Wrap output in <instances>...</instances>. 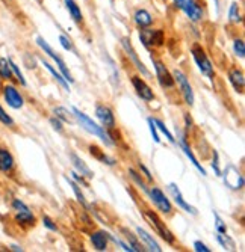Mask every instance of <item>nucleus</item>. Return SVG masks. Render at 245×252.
I'll return each instance as SVG.
<instances>
[{
    "instance_id": "obj_1",
    "label": "nucleus",
    "mask_w": 245,
    "mask_h": 252,
    "mask_svg": "<svg viewBox=\"0 0 245 252\" xmlns=\"http://www.w3.org/2000/svg\"><path fill=\"white\" fill-rule=\"evenodd\" d=\"M73 115H74V118L77 120V123L80 124V127L83 130H86L88 133L97 136L106 147H114L115 145V141H114L112 134L109 133V130H106L103 126H99L97 123H94L90 117L85 115V113L80 112L77 107H73Z\"/></svg>"
},
{
    "instance_id": "obj_2",
    "label": "nucleus",
    "mask_w": 245,
    "mask_h": 252,
    "mask_svg": "<svg viewBox=\"0 0 245 252\" xmlns=\"http://www.w3.org/2000/svg\"><path fill=\"white\" fill-rule=\"evenodd\" d=\"M191 55H192V59L194 62L197 63L200 73H202L203 76H206L208 79L213 80L215 77V70H213V65L209 59V56L206 55L205 49L202 47L200 44H194L191 47Z\"/></svg>"
},
{
    "instance_id": "obj_3",
    "label": "nucleus",
    "mask_w": 245,
    "mask_h": 252,
    "mask_svg": "<svg viewBox=\"0 0 245 252\" xmlns=\"http://www.w3.org/2000/svg\"><path fill=\"white\" fill-rule=\"evenodd\" d=\"M142 213H144V218L150 222L151 228H154L156 234H158L162 240H165L168 245H174L175 243V236L168 230V226L158 216V213H154L153 210H144Z\"/></svg>"
},
{
    "instance_id": "obj_4",
    "label": "nucleus",
    "mask_w": 245,
    "mask_h": 252,
    "mask_svg": "<svg viewBox=\"0 0 245 252\" xmlns=\"http://www.w3.org/2000/svg\"><path fill=\"white\" fill-rule=\"evenodd\" d=\"M36 44L39 45V49L46 53L49 58H52L55 62H56V66L59 68V71H61V74L64 76V79L69 82V83H74V79H73V76H71V73L69 71V68H67V65H65V62H64V59L59 56V53L58 52H55L53 50V47L52 45L44 39V38H41V36H38L36 38Z\"/></svg>"
},
{
    "instance_id": "obj_5",
    "label": "nucleus",
    "mask_w": 245,
    "mask_h": 252,
    "mask_svg": "<svg viewBox=\"0 0 245 252\" xmlns=\"http://www.w3.org/2000/svg\"><path fill=\"white\" fill-rule=\"evenodd\" d=\"M147 195H148L150 201L154 204V207L158 209L162 215H173V212H174L173 204H171V201L167 198V195L162 192L161 188H158V186L148 188Z\"/></svg>"
},
{
    "instance_id": "obj_6",
    "label": "nucleus",
    "mask_w": 245,
    "mask_h": 252,
    "mask_svg": "<svg viewBox=\"0 0 245 252\" xmlns=\"http://www.w3.org/2000/svg\"><path fill=\"white\" fill-rule=\"evenodd\" d=\"M140 39L145 49L151 47H161L165 44V33L162 29H150V28H141L140 31Z\"/></svg>"
},
{
    "instance_id": "obj_7",
    "label": "nucleus",
    "mask_w": 245,
    "mask_h": 252,
    "mask_svg": "<svg viewBox=\"0 0 245 252\" xmlns=\"http://www.w3.org/2000/svg\"><path fill=\"white\" fill-rule=\"evenodd\" d=\"M171 74H173L174 83L179 85L180 94H182V97H183L185 103H186L189 107H191V106H194V100H195V97H194V91H192V86H191V83H189V80H188L186 74H185L182 70H179V68H175V70H174Z\"/></svg>"
},
{
    "instance_id": "obj_8",
    "label": "nucleus",
    "mask_w": 245,
    "mask_h": 252,
    "mask_svg": "<svg viewBox=\"0 0 245 252\" xmlns=\"http://www.w3.org/2000/svg\"><path fill=\"white\" fill-rule=\"evenodd\" d=\"M174 6L177 9H180L194 23L203 18V8L195 0H174Z\"/></svg>"
},
{
    "instance_id": "obj_9",
    "label": "nucleus",
    "mask_w": 245,
    "mask_h": 252,
    "mask_svg": "<svg viewBox=\"0 0 245 252\" xmlns=\"http://www.w3.org/2000/svg\"><path fill=\"white\" fill-rule=\"evenodd\" d=\"M2 95H3V100H5V103L9 106V107H12V109H21L25 106V98H23V95H21V93L17 89V86L15 85H12L11 82H8L6 85H3L2 86Z\"/></svg>"
},
{
    "instance_id": "obj_10",
    "label": "nucleus",
    "mask_w": 245,
    "mask_h": 252,
    "mask_svg": "<svg viewBox=\"0 0 245 252\" xmlns=\"http://www.w3.org/2000/svg\"><path fill=\"white\" fill-rule=\"evenodd\" d=\"M121 47H123V50H124V53L127 55V58H130V61H132V63L135 65V68L137 70L144 76V77H151V74H150V71L147 70V66L142 63V61L138 58V55H137V52H135V49H133V45H132V41L126 36V38H123L121 39Z\"/></svg>"
},
{
    "instance_id": "obj_11",
    "label": "nucleus",
    "mask_w": 245,
    "mask_h": 252,
    "mask_svg": "<svg viewBox=\"0 0 245 252\" xmlns=\"http://www.w3.org/2000/svg\"><path fill=\"white\" fill-rule=\"evenodd\" d=\"M221 177L224 178V185L232 190H241L244 188V177L233 165H229L224 174H221Z\"/></svg>"
},
{
    "instance_id": "obj_12",
    "label": "nucleus",
    "mask_w": 245,
    "mask_h": 252,
    "mask_svg": "<svg viewBox=\"0 0 245 252\" xmlns=\"http://www.w3.org/2000/svg\"><path fill=\"white\" fill-rule=\"evenodd\" d=\"M132 86L133 89H135V93L137 95L145 101V103H150L154 100V93H153V89L147 85V82L141 77V76H132Z\"/></svg>"
},
{
    "instance_id": "obj_13",
    "label": "nucleus",
    "mask_w": 245,
    "mask_h": 252,
    "mask_svg": "<svg viewBox=\"0 0 245 252\" xmlns=\"http://www.w3.org/2000/svg\"><path fill=\"white\" fill-rule=\"evenodd\" d=\"M151 62H153V66H154V71H156V79H158L159 85L165 89V88H173L174 86V79H173V74L168 71V68L165 66L164 62L161 61H156L151 58Z\"/></svg>"
},
{
    "instance_id": "obj_14",
    "label": "nucleus",
    "mask_w": 245,
    "mask_h": 252,
    "mask_svg": "<svg viewBox=\"0 0 245 252\" xmlns=\"http://www.w3.org/2000/svg\"><path fill=\"white\" fill-rule=\"evenodd\" d=\"M96 117L100 121V124L106 128V130H112L115 128V117H114V112L109 106L99 103L96 106Z\"/></svg>"
},
{
    "instance_id": "obj_15",
    "label": "nucleus",
    "mask_w": 245,
    "mask_h": 252,
    "mask_svg": "<svg viewBox=\"0 0 245 252\" xmlns=\"http://www.w3.org/2000/svg\"><path fill=\"white\" fill-rule=\"evenodd\" d=\"M15 171V158L11 150L5 145H0V174L12 175Z\"/></svg>"
},
{
    "instance_id": "obj_16",
    "label": "nucleus",
    "mask_w": 245,
    "mask_h": 252,
    "mask_svg": "<svg viewBox=\"0 0 245 252\" xmlns=\"http://www.w3.org/2000/svg\"><path fill=\"white\" fill-rule=\"evenodd\" d=\"M168 192L171 193V198L174 199V202H175L177 205H179V207H180L182 210H185L186 213H189V215H192V216H197V213H198L197 209L192 207V205H191L189 202L185 201V198H183V195H182L179 186H177L175 183H170V185H168Z\"/></svg>"
},
{
    "instance_id": "obj_17",
    "label": "nucleus",
    "mask_w": 245,
    "mask_h": 252,
    "mask_svg": "<svg viewBox=\"0 0 245 252\" xmlns=\"http://www.w3.org/2000/svg\"><path fill=\"white\" fill-rule=\"evenodd\" d=\"M179 145H180V148H182V151L185 153V156L191 160V163L194 165V168L202 174L203 177H206L208 175V172H206V169L202 166V163L198 162V158L194 156V151H192V148L189 147V144H188V141H186V136L185 134H180V139H179Z\"/></svg>"
},
{
    "instance_id": "obj_18",
    "label": "nucleus",
    "mask_w": 245,
    "mask_h": 252,
    "mask_svg": "<svg viewBox=\"0 0 245 252\" xmlns=\"http://www.w3.org/2000/svg\"><path fill=\"white\" fill-rule=\"evenodd\" d=\"M227 77H229V82L235 88L236 93L242 94L244 88H245V76H244V71L241 70V68H238V66L230 68L229 73H227Z\"/></svg>"
},
{
    "instance_id": "obj_19",
    "label": "nucleus",
    "mask_w": 245,
    "mask_h": 252,
    "mask_svg": "<svg viewBox=\"0 0 245 252\" xmlns=\"http://www.w3.org/2000/svg\"><path fill=\"white\" fill-rule=\"evenodd\" d=\"M14 222L20 226L25 228V230H29V228H34L36 225V216L28 210V212H17L14 215Z\"/></svg>"
},
{
    "instance_id": "obj_20",
    "label": "nucleus",
    "mask_w": 245,
    "mask_h": 252,
    "mask_svg": "<svg viewBox=\"0 0 245 252\" xmlns=\"http://www.w3.org/2000/svg\"><path fill=\"white\" fill-rule=\"evenodd\" d=\"M70 160H71V163H73V168L77 174L83 175L85 178H93L94 177V172L88 168V165L83 162V160L76 154V153H70Z\"/></svg>"
},
{
    "instance_id": "obj_21",
    "label": "nucleus",
    "mask_w": 245,
    "mask_h": 252,
    "mask_svg": "<svg viewBox=\"0 0 245 252\" xmlns=\"http://www.w3.org/2000/svg\"><path fill=\"white\" fill-rule=\"evenodd\" d=\"M90 240L96 251H106L107 245H109V234L103 230H99L90 236Z\"/></svg>"
},
{
    "instance_id": "obj_22",
    "label": "nucleus",
    "mask_w": 245,
    "mask_h": 252,
    "mask_svg": "<svg viewBox=\"0 0 245 252\" xmlns=\"http://www.w3.org/2000/svg\"><path fill=\"white\" fill-rule=\"evenodd\" d=\"M133 21L135 25L141 29V28H150L153 25V17L148 11L145 9H138L135 14H133Z\"/></svg>"
},
{
    "instance_id": "obj_23",
    "label": "nucleus",
    "mask_w": 245,
    "mask_h": 252,
    "mask_svg": "<svg viewBox=\"0 0 245 252\" xmlns=\"http://www.w3.org/2000/svg\"><path fill=\"white\" fill-rule=\"evenodd\" d=\"M137 234H138L137 237H140V239L148 246L150 251H154V252H161V251H162V248L159 246L158 242H156V240L153 239V236H150L145 230H142L141 226H137Z\"/></svg>"
},
{
    "instance_id": "obj_24",
    "label": "nucleus",
    "mask_w": 245,
    "mask_h": 252,
    "mask_svg": "<svg viewBox=\"0 0 245 252\" xmlns=\"http://www.w3.org/2000/svg\"><path fill=\"white\" fill-rule=\"evenodd\" d=\"M41 63H42L44 66L47 68V71H49V73H50V74L53 76V79H55V80L58 82V85H59V86H61L62 89H65L67 93H69V91H70V83H69V82H67V80L64 79V76H62V74H59V73H58V71L55 70V68H53V66H52V65L49 63V62H46V61H41Z\"/></svg>"
},
{
    "instance_id": "obj_25",
    "label": "nucleus",
    "mask_w": 245,
    "mask_h": 252,
    "mask_svg": "<svg viewBox=\"0 0 245 252\" xmlns=\"http://www.w3.org/2000/svg\"><path fill=\"white\" fill-rule=\"evenodd\" d=\"M64 3H65V8L69 9L73 21H76V23H79V25H80V23L83 21V14H82L79 5L74 2V0H64Z\"/></svg>"
},
{
    "instance_id": "obj_26",
    "label": "nucleus",
    "mask_w": 245,
    "mask_h": 252,
    "mask_svg": "<svg viewBox=\"0 0 245 252\" xmlns=\"http://www.w3.org/2000/svg\"><path fill=\"white\" fill-rule=\"evenodd\" d=\"M65 180H67V183H69V185L71 186V189H73V192H74V195H76V199L79 201V204L82 205V207H85L86 210H91L90 204L86 202V199H85V195L82 193V190H80V188H79L77 183H76L73 178H69V177H65Z\"/></svg>"
},
{
    "instance_id": "obj_27",
    "label": "nucleus",
    "mask_w": 245,
    "mask_h": 252,
    "mask_svg": "<svg viewBox=\"0 0 245 252\" xmlns=\"http://www.w3.org/2000/svg\"><path fill=\"white\" fill-rule=\"evenodd\" d=\"M0 79H2L3 82H14L15 80L6 58H0Z\"/></svg>"
},
{
    "instance_id": "obj_28",
    "label": "nucleus",
    "mask_w": 245,
    "mask_h": 252,
    "mask_svg": "<svg viewBox=\"0 0 245 252\" xmlns=\"http://www.w3.org/2000/svg\"><path fill=\"white\" fill-rule=\"evenodd\" d=\"M90 151H91V154L96 156V158L100 160L102 163H106L109 166H115L117 165V160L115 158H112V157H109L107 154H105V151H100L96 145H91L90 147Z\"/></svg>"
},
{
    "instance_id": "obj_29",
    "label": "nucleus",
    "mask_w": 245,
    "mask_h": 252,
    "mask_svg": "<svg viewBox=\"0 0 245 252\" xmlns=\"http://www.w3.org/2000/svg\"><path fill=\"white\" fill-rule=\"evenodd\" d=\"M53 113L58 120H61L62 123H74V115L73 112H69V109H65L62 106H56L53 109Z\"/></svg>"
},
{
    "instance_id": "obj_30",
    "label": "nucleus",
    "mask_w": 245,
    "mask_h": 252,
    "mask_svg": "<svg viewBox=\"0 0 245 252\" xmlns=\"http://www.w3.org/2000/svg\"><path fill=\"white\" fill-rule=\"evenodd\" d=\"M8 62H9V66H11V71H12V74H14V79L21 85V86H28V83H26V79H25V76H23V73H21V70H20V66L11 59V58H8Z\"/></svg>"
},
{
    "instance_id": "obj_31",
    "label": "nucleus",
    "mask_w": 245,
    "mask_h": 252,
    "mask_svg": "<svg viewBox=\"0 0 245 252\" xmlns=\"http://www.w3.org/2000/svg\"><path fill=\"white\" fill-rule=\"evenodd\" d=\"M216 240H218V243L222 248L227 249V251H233L235 249V240L232 237H229L227 233H216Z\"/></svg>"
},
{
    "instance_id": "obj_32",
    "label": "nucleus",
    "mask_w": 245,
    "mask_h": 252,
    "mask_svg": "<svg viewBox=\"0 0 245 252\" xmlns=\"http://www.w3.org/2000/svg\"><path fill=\"white\" fill-rule=\"evenodd\" d=\"M121 233L124 234V237H126V240H127V243L133 248V251L135 252H140V251H142V245H140L138 243V240H137V236H133L127 228H121Z\"/></svg>"
},
{
    "instance_id": "obj_33",
    "label": "nucleus",
    "mask_w": 245,
    "mask_h": 252,
    "mask_svg": "<svg viewBox=\"0 0 245 252\" xmlns=\"http://www.w3.org/2000/svg\"><path fill=\"white\" fill-rule=\"evenodd\" d=\"M129 177L137 183L138 185V188H141L142 189V192L147 195V192H148V188H147V185L144 183V180H142V177L140 175V172H137L133 168H129Z\"/></svg>"
},
{
    "instance_id": "obj_34",
    "label": "nucleus",
    "mask_w": 245,
    "mask_h": 252,
    "mask_svg": "<svg viewBox=\"0 0 245 252\" xmlns=\"http://www.w3.org/2000/svg\"><path fill=\"white\" fill-rule=\"evenodd\" d=\"M153 121H154V124H156V127H158V130L159 131H162L164 134H165V137L167 139L171 142V144H175V139H174V136L171 134V131L168 130V127L165 126V123L162 121V120H159V118H153Z\"/></svg>"
},
{
    "instance_id": "obj_35",
    "label": "nucleus",
    "mask_w": 245,
    "mask_h": 252,
    "mask_svg": "<svg viewBox=\"0 0 245 252\" xmlns=\"http://www.w3.org/2000/svg\"><path fill=\"white\" fill-rule=\"evenodd\" d=\"M229 20H230V23H241L242 21V17H241V14H239V5L236 3V2H233L232 5H230V9H229Z\"/></svg>"
},
{
    "instance_id": "obj_36",
    "label": "nucleus",
    "mask_w": 245,
    "mask_h": 252,
    "mask_svg": "<svg viewBox=\"0 0 245 252\" xmlns=\"http://www.w3.org/2000/svg\"><path fill=\"white\" fill-rule=\"evenodd\" d=\"M233 52H235V55L239 59H244L245 58V44H244V39L242 38H236L233 41Z\"/></svg>"
},
{
    "instance_id": "obj_37",
    "label": "nucleus",
    "mask_w": 245,
    "mask_h": 252,
    "mask_svg": "<svg viewBox=\"0 0 245 252\" xmlns=\"http://www.w3.org/2000/svg\"><path fill=\"white\" fill-rule=\"evenodd\" d=\"M0 124H3L5 127H11V128L15 126L14 120L11 118V115H8V112L3 109L2 104H0Z\"/></svg>"
},
{
    "instance_id": "obj_38",
    "label": "nucleus",
    "mask_w": 245,
    "mask_h": 252,
    "mask_svg": "<svg viewBox=\"0 0 245 252\" xmlns=\"http://www.w3.org/2000/svg\"><path fill=\"white\" fill-rule=\"evenodd\" d=\"M210 166L215 172L216 177H221V168H219V156H218V151L216 150H212V162H210Z\"/></svg>"
},
{
    "instance_id": "obj_39",
    "label": "nucleus",
    "mask_w": 245,
    "mask_h": 252,
    "mask_svg": "<svg viewBox=\"0 0 245 252\" xmlns=\"http://www.w3.org/2000/svg\"><path fill=\"white\" fill-rule=\"evenodd\" d=\"M11 209L17 213V212H28V210H31L28 205L21 201V199H18V198H14L12 201H11Z\"/></svg>"
},
{
    "instance_id": "obj_40",
    "label": "nucleus",
    "mask_w": 245,
    "mask_h": 252,
    "mask_svg": "<svg viewBox=\"0 0 245 252\" xmlns=\"http://www.w3.org/2000/svg\"><path fill=\"white\" fill-rule=\"evenodd\" d=\"M147 123H148V128H150V133L153 136V141L156 144H161V137H159V133H158V127H156L153 118H147Z\"/></svg>"
},
{
    "instance_id": "obj_41",
    "label": "nucleus",
    "mask_w": 245,
    "mask_h": 252,
    "mask_svg": "<svg viewBox=\"0 0 245 252\" xmlns=\"http://www.w3.org/2000/svg\"><path fill=\"white\" fill-rule=\"evenodd\" d=\"M213 218H215V230H216V233H227V226H226L224 220L221 219V216L216 212H213Z\"/></svg>"
},
{
    "instance_id": "obj_42",
    "label": "nucleus",
    "mask_w": 245,
    "mask_h": 252,
    "mask_svg": "<svg viewBox=\"0 0 245 252\" xmlns=\"http://www.w3.org/2000/svg\"><path fill=\"white\" fill-rule=\"evenodd\" d=\"M59 42H61V45L62 47L67 50V52H73L74 50V47H73V42H71V39L67 36V35H59Z\"/></svg>"
},
{
    "instance_id": "obj_43",
    "label": "nucleus",
    "mask_w": 245,
    "mask_h": 252,
    "mask_svg": "<svg viewBox=\"0 0 245 252\" xmlns=\"http://www.w3.org/2000/svg\"><path fill=\"white\" fill-rule=\"evenodd\" d=\"M42 223H44V226L47 228V230H50V231H53V233H56L58 231V225L53 222V219H50L47 215H44L42 216Z\"/></svg>"
},
{
    "instance_id": "obj_44",
    "label": "nucleus",
    "mask_w": 245,
    "mask_h": 252,
    "mask_svg": "<svg viewBox=\"0 0 245 252\" xmlns=\"http://www.w3.org/2000/svg\"><path fill=\"white\" fill-rule=\"evenodd\" d=\"M71 178L77 183V185H82V186H85V188L90 186V183H88V181L85 180V177H83V175H80V174H77L76 171H73V172H71Z\"/></svg>"
},
{
    "instance_id": "obj_45",
    "label": "nucleus",
    "mask_w": 245,
    "mask_h": 252,
    "mask_svg": "<svg viewBox=\"0 0 245 252\" xmlns=\"http://www.w3.org/2000/svg\"><path fill=\"white\" fill-rule=\"evenodd\" d=\"M194 251L195 252H210V248H208L203 242L197 240V242H194Z\"/></svg>"
},
{
    "instance_id": "obj_46",
    "label": "nucleus",
    "mask_w": 245,
    "mask_h": 252,
    "mask_svg": "<svg viewBox=\"0 0 245 252\" xmlns=\"http://www.w3.org/2000/svg\"><path fill=\"white\" fill-rule=\"evenodd\" d=\"M50 124H52L53 130H56L58 133H62V131H64V127H62V121H61V120H58L56 117L50 118Z\"/></svg>"
},
{
    "instance_id": "obj_47",
    "label": "nucleus",
    "mask_w": 245,
    "mask_h": 252,
    "mask_svg": "<svg viewBox=\"0 0 245 252\" xmlns=\"http://www.w3.org/2000/svg\"><path fill=\"white\" fill-rule=\"evenodd\" d=\"M138 168H140V171L144 174V177H145L148 181H153V175H151V172L148 171V168H147L142 162H140V163H138Z\"/></svg>"
},
{
    "instance_id": "obj_48",
    "label": "nucleus",
    "mask_w": 245,
    "mask_h": 252,
    "mask_svg": "<svg viewBox=\"0 0 245 252\" xmlns=\"http://www.w3.org/2000/svg\"><path fill=\"white\" fill-rule=\"evenodd\" d=\"M185 123H186V130L192 128V120L189 117V113H185Z\"/></svg>"
},
{
    "instance_id": "obj_49",
    "label": "nucleus",
    "mask_w": 245,
    "mask_h": 252,
    "mask_svg": "<svg viewBox=\"0 0 245 252\" xmlns=\"http://www.w3.org/2000/svg\"><path fill=\"white\" fill-rule=\"evenodd\" d=\"M9 249H11V251H17V252H21V251H23V248H20V246H17V245H11Z\"/></svg>"
},
{
    "instance_id": "obj_50",
    "label": "nucleus",
    "mask_w": 245,
    "mask_h": 252,
    "mask_svg": "<svg viewBox=\"0 0 245 252\" xmlns=\"http://www.w3.org/2000/svg\"><path fill=\"white\" fill-rule=\"evenodd\" d=\"M213 5H215L216 14H218V12H219V0H213Z\"/></svg>"
},
{
    "instance_id": "obj_51",
    "label": "nucleus",
    "mask_w": 245,
    "mask_h": 252,
    "mask_svg": "<svg viewBox=\"0 0 245 252\" xmlns=\"http://www.w3.org/2000/svg\"><path fill=\"white\" fill-rule=\"evenodd\" d=\"M2 86H3V80L0 79V91H2Z\"/></svg>"
}]
</instances>
